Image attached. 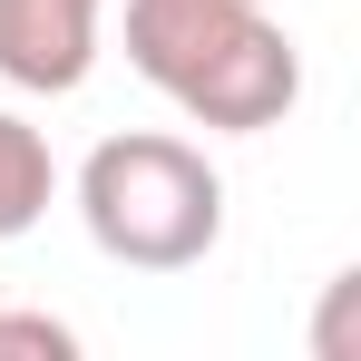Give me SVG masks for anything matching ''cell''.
Returning <instances> with one entry per match:
<instances>
[{
  "label": "cell",
  "mask_w": 361,
  "mask_h": 361,
  "mask_svg": "<svg viewBox=\"0 0 361 361\" xmlns=\"http://www.w3.org/2000/svg\"><path fill=\"white\" fill-rule=\"evenodd\" d=\"M78 225L127 274H185L225 235V176L205 166V147L166 127H127V137H98L78 166Z\"/></svg>",
  "instance_id": "1"
},
{
  "label": "cell",
  "mask_w": 361,
  "mask_h": 361,
  "mask_svg": "<svg viewBox=\"0 0 361 361\" xmlns=\"http://www.w3.org/2000/svg\"><path fill=\"white\" fill-rule=\"evenodd\" d=\"M166 98H176L195 127L264 137V127H283V118H293V98H302V49H293V30H283L274 10H254L244 30H225L205 59L185 68Z\"/></svg>",
  "instance_id": "2"
},
{
  "label": "cell",
  "mask_w": 361,
  "mask_h": 361,
  "mask_svg": "<svg viewBox=\"0 0 361 361\" xmlns=\"http://www.w3.org/2000/svg\"><path fill=\"white\" fill-rule=\"evenodd\" d=\"M108 0H0V78L30 98H68L98 68Z\"/></svg>",
  "instance_id": "3"
},
{
  "label": "cell",
  "mask_w": 361,
  "mask_h": 361,
  "mask_svg": "<svg viewBox=\"0 0 361 361\" xmlns=\"http://www.w3.org/2000/svg\"><path fill=\"white\" fill-rule=\"evenodd\" d=\"M49 195H59V166H49V137L30 118H10L0 108V244L30 235L39 215H49Z\"/></svg>",
  "instance_id": "4"
},
{
  "label": "cell",
  "mask_w": 361,
  "mask_h": 361,
  "mask_svg": "<svg viewBox=\"0 0 361 361\" xmlns=\"http://www.w3.org/2000/svg\"><path fill=\"white\" fill-rule=\"evenodd\" d=\"M352 302H361V274H332L322 322H312V361H352Z\"/></svg>",
  "instance_id": "5"
},
{
  "label": "cell",
  "mask_w": 361,
  "mask_h": 361,
  "mask_svg": "<svg viewBox=\"0 0 361 361\" xmlns=\"http://www.w3.org/2000/svg\"><path fill=\"white\" fill-rule=\"evenodd\" d=\"M10 352H49V361H68L78 352V332L68 322H49V312H0V361Z\"/></svg>",
  "instance_id": "6"
}]
</instances>
